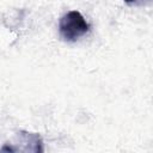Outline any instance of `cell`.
I'll return each instance as SVG.
<instances>
[{
	"label": "cell",
	"mask_w": 153,
	"mask_h": 153,
	"mask_svg": "<svg viewBox=\"0 0 153 153\" xmlns=\"http://www.w3.org/2000/svg\"><path fill=\"white\" fill-rule=\"evenodd\" d=\"M90 31V24L79 11H69L59 22V32L65 42H76Z\"/></svg>",
	"instance_id": "6da1fadb"
},
{
	"label": "cell",
	"mask_w": 153,
	"mask_h": 153,
	"mask_svg": "<svg viewBox=\"0 0 153 153\" xmlns=\"http://www.w3.org/2000/svg\"><path fill=\"white\" fill-rule=\"evenodd\" d=\"M124 1L129 5H139V4L143 2V0H124ZM147 1H149V0H147Z\"/></svg>",
	"instance_id": "7a4b0ae2"
}]
</instances>
